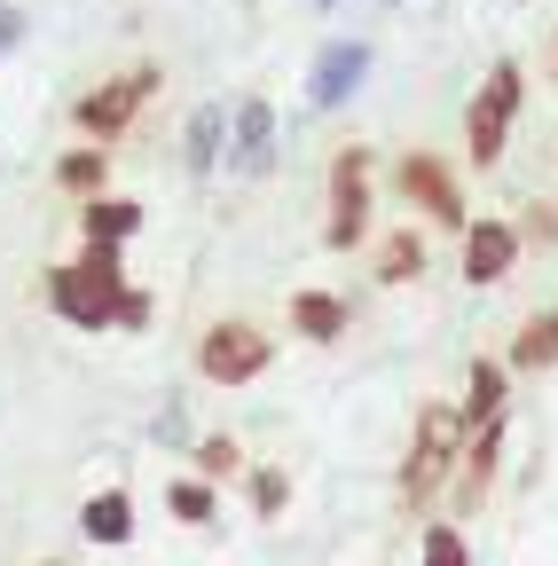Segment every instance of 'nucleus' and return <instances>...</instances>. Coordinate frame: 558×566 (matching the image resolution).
Here are the masks:
<instances>
[{
  "mask_svg": "<svg viewBox=\"0 0 558 566\" xmlns=\"http://www.w3.org/2000/svg\"><path fill=\"white\" fill-rule=\"evenodd\" d=\"M330 252H362L370 244V142H338L330 150V221H323Z\"/></svg>",
  "mask_w": 558,
  "mask_h": 566,
  "instance_id": "obj_6",
  "label": "nucleus"
},
{
  "mask_svg": "<svg viewBox=\"0 0 558 566\" xmlns=\"http://www.w3.org/2000/svg\"><path fill=\"white\" fill-rule=\"evenodd\" d=\"M32 566H72V558H32Z\"/></svg>",
  "mask_w": 558,
  "mask_h": 566,
  "instance_id": "obj_29",
  "label": "nucleus"
},
{
  "mask_svg": "<svg viewBox=\"0 0 558 566\" xmlns=\"http://www.w3.org/2000/svg\"><path fill=\"white\" fill-rule=\"evenodd\" d=\"M504 370H519V378L558 370V315H550V307L519 315V331H512V346H504Z\"/></svg>",
  "mask_w": 558,
  "mask_h": 566,
  "instance_id": "obj_14",
  "label": "nucleus"
},
{
  "mask_svg": "<svg viewBox=\"0 0 558 566\" xmlns=\"http://www.w3.org/2000/svg\"><path fill=\"white\" fill-rule=\"evenodd\" d=\"M150 95H166V63H126V71H110V80H95L80 103H72V126H80V142H118L134 118H143V103Z\"/></svg>",
  "mask_w": 558,
  "mask_h": 566,
  "instance_id": "obj_4",
  "label": "nucleus"
},
{
  "mask_svg": "<svg viewBox=\"0 0 558 566\" xmlns=\"http://www.w3.org/2000/svg\"><path fill=\"white\" fill-rule=\"evenodd\" d=\"M284 315H292V338H307V346H338L346 331H355V307H346L338 292H323V283H299V292L284 300Z\"/></svg>",
  "mask_w": 558,
  "mask_h": 566,
  "instance_id": "obj_12",
  "label": "nucleus"
},
{
  "mask_svg": "<svg viewBox=\"0 0 558 566\" xmlns=\"http://www.w3.org/2000/svg\"><path fill=\"white\" fill-rule=\"evenodd\" d=\"M504 449H512V417H496V424H480V433L464 441V457H456V480H449V512H456V520H472V512L487 504V495H496Z\"/></svg>",
  "mask_w": 558,
  "mask_h": 566,
  "instance_id": "obj_7",
  "label": "nucleus"
},
{
  "mask_svg": "<svg viewBox=\"0 0 558 566\" xmlns=\"http://www.w3.org/2000/svg\"><path fill=\"white\" fill-rule=\"evenodd\" d=\"M550 80H558V32H550Z\"/></svg>",
  "mask_w": 558,
  "mask_h": 566,
  "instance_id": "obj_28",
  "label": "nucleus"
},
{
  "mask_svg": "<svg viewBox=\"0 0 558 566\" xmlns=\"http://www.w3.org/2000/svg\"><path fill=\"white\" fill-rule=\"evenodd\" d=\"M362 71H370V48H362V40H330V48L315 55V71H307V103H315V111H338L346 95L362 87Z\"/></svg>",
  "mask_w": 558,
  "mask_h": 566,
  "instance_id": "obj_11",
  "label": "nucleus"
},
{
  "mask_svg": "<svg viewBox=\"0 0 558 566\" xmlns=\"http://www.w3.org/2000/svg\"><path fill=\"white\" fill-rule=\"evenodd\" d=\"M417 566H472L464 527H456V520H433V527H425V543H417Z\"/></svg>",
  "mask_w": 558,
  "mask_h": 566,
  "instance_id": "obj_23",
  "label": "nucleus"
},
{
  "mask_svg": "<svg viewBox=\"0 0 558 566\" xmlns=\"http://www.w3.org/2000/svg\"><path fill=\"white\" fill-rule=\"evenodd\" d=\"M221 150H229V118L204 103V111L189 118V174H213V166H221Z\"/></svg>",
  "mask_w": 558,
  "mask_h": 566,
  "instance_id": "obj_20",
  "label": "nucleus"
},
{
  "mask_svg": "<svg viewBox=\"0 0 558 566\" xmlns=\"http://www.w3.org/2000/svg\"><path fill=\"white\" fill-rule=\"evenodd\" d=\"M464 417H456V401H417V417H409V449H401V472H393V504L401 512H433L441 495H449V480H456V457H464Z\"/></svg>",
  "mask_w": 558,
  "mask_h": 566,
  "instance_id": "obj_1",
  "label": "nucleus"
},
{
  "mask_svg": "<svg viewBox=\"0 0 558 566\" xmlns=\"http://www.w3.org/2000/svg\"><path fill=\"white\" fill-rule=\"evenodd\" d=\"M512 229H519V252H527V244H535V252H550V244H558V205H550V197L519 205V221H512Z\"/></svg>",
  "mask_w": 558,
  "mask_h": 566,
  "instance_id": "obj_24",
  "label": "nucleus"
},
{
  "mask_svg": "<svg viewBox=\"0 0 558 566\" xmlns=\"http://www.w3.org/2000/svg\"><path fill=\"white\" fill-rule=\"evenodd\" d=\"M244 472H252V512L260 520H284L292 512V472L284 464H244Z\"/></svg>",
  "mask_w": 558,
  "mask_h": 566,
  "instance_id": "obj_22",
  "label": "nucleus"
},
{
  "mask_svg": "<svg viewBox=\"0 0 558 566\" xmlns=\"http://www.w3.org/2000/svg\"><path fill=\"white\" fill-rule=\"evenodd\" d=\"M72 268L95 283V292H110V300L126 292V268H118V252H103V244H80V260H72Z\"/></svg>",
  "mask_w": 558,
  "mask_h": 566,
  "instance_id": "obj_25",
  "label": "nucleus"
},
{
  "mask_svg": "<svg viewBox=\"0 0 558 566\" xmlns=\"http://www.w3.org/2000/svg\"><path fill=\"white\" fill-rule=\"evenodd\" d=\"M166 512H173L181 527H213V520H221V495L204 488V480H173V488H166Z\"/></svg>",
  "mask_w": 558,
  "mask_h": 566,
  "instance_id": "obj_21",
  "label": "nucleus"
},
{
  "mask_svg": "<svg viewBox=\"0 0 558 566\" xmlns=\"http://www.w3.org/2000/svg\"><path fill=\"white\" fill-rule=\"evenodd\" d=\"M323 9H330V0H323Z\"/></svg>",
  "mask_w": 558,
  "mask_h": 566,
  "instance_id": "obj_30",
  "label": "nucleus"
},
{
  "mask_svg": "<svg viewBox=\"0 0 558 566\" xmlns=\"http://www.w3.org/2000/svg\"><path fill=\"white\" fill-rule=\"evenodd\" d=\"M550 315H558V307H550Z\"/></svg>",
  "mask_w": 558,
  "mask_h": 566,
  "instance_id": "obj_31",
  "label": "nucleus"
},
{
  "mask_svg": "<svg viewBox=\"0 0 558 566\" xmlns=\"http://www.w3.org/2000/svg\"><path fill=\"white\" fill-rule=\"evenodd\" d=\"M275 166V111L252 95L236 103V174H267Z\"/></svg>",
  "mask_w": 558,
  "mask_h": 566,
  "instance_id": "obj_17",
  "label": "nucleus"
},
{
  "mask_svg": "<svg viewBox=\"0 0 558 566\" xmlns=\"http://www.w3.org/2000/svg\"><path fill=\"white\" fill-rule=\"evenodd\" d=\"M456 417H464V433H480V424L512 417V370L496 363V354H472V363H464V394H456Z\"/></svg>",
  "mask_w": 558,
  "mask_h": 566,
  "instance_id": "obj_10",
  "label": "nucleus"
},
{
  "mask_svg": "<svg viewBox=\"0 0 558 566\" xmlns=\"http://www.w3.org/2000/svg\"><path fill=\"white\" fill-rule=\"evenodd\" d=\"M393 197H401V205H409L425 229H449V237H464V229H472L456 166H449L441 150H425V142H409V150L393 158Z\"/></svg>",
  "mask_w": 558,
  "mask_h": 566,
  "instance_id": "obj_3",
  "label": "nucleus"
},
{
  "mask_svg": "<svg viewBox=\"0 0 558 566\" xmlns=\"http://www.w3.org/2000/svg\"><path fill=\"white\" fill-rule=\"evenodd\" d=\"M80 535L103 543V551H126L134 543V495L126 488H95L87 504H80Z\"/></svg>",
  "mask_w": 558,
  "mask_h": 566,
  "instance_id": "obj_15",
  "label": "nucleus"
},
{
  "mask_svg": "<svg viewBox=\"0 0 558 566\" xmlns=\"http://www.w3.org/2000/svg\"><path fill=\"white\" fill-rule=\"evenodd\" d=\"M134 229H143V205H134V197H87V205H80V244L118 252Z\"/></svg>",
  "mask_w": 558,
  "mask_h": 566,
  "instance_id": "obj_16",
  "label": "nucleus"
},
{
  "mask_svg": "<svg viewBox=\"0 0 558 566\" xmlns=\"http://www.w3.org/2000/svg\"><path fill=\"white\" fill-rule=\"evenodd\" d=\"M17 32H24V17H17V9H0V55L17 48Z\"/></svg>",
  "mask_w": 558,
  "mask_h": 566,
  "instance_id": "obj_27",
  "label": "nucleus"
},
{
  "mask_svg": "<svg viewBox=\"0 0 558 566\" xmlns=\"http://www.w3.org/2000/svg\"><path fill=\"white\" fill-rule=\"evenodd\" d=\"M456 268H464V283H480V292L512 283V275H519V229L496 221V212H480V221L456 237Z\"/></svg>",
  "mask_w": 558,
  "mask_h": 566,
  "instance_id": "obj_8",
  "label": "nucleus"
},
{
  "mask_svg": "<svg viewBox=\"0 0 558 566\" xmlns=\"http://www.w3.org/2000/svg\"><path fill=\"white\" fill-rule=\"evenodd\" d=\"M244 472V441L236 433H204L197 449H189V480H204V488H221V480H236Z\"/></svg>",
  "mask_w": 558,
  "mask_h": 566,
  "instance_id": "obj_19",
  "label": "nucleus"
},
{
  "mask_svg": "<svg viewBox=\"0 0 558 566\" xmlns=\"http://www.w3.org/2000/svg\"><path fill=\"white\" fill-rule=\"evenodd\" d=\"M150 292H134V283H126V292H118V331H150Z\"/></svg>",
  "mask_w": 558,
  "mask_h": 566,
  "instance_id": "obj_26",
  "label": "nucleus"
},
{
  "mask_svg": "<svg viewBox=\"0 0 558 566\" xmlns=\"http://www.w3.org/2000/svg\"><path fill=\"white\" fill-rule=\"evenodd\" d=\"M55 189L63 197H110V150H95V142H80V150H63L55 158Z\"/></svg>",
  "mask_w": 558,
  "mask_h": 566,
  "instance_id": "obj_18",
  "label": "nucleus"
},
{
  "mask_svg": "<svg viewBox=\"0 0 558 566\" xmlns=\"http://www.w3.org/2000/svg\"><path fill=\"white\" fill-rule=\"evenodd\" d=\"M267 363H275V338L252 315H221L197 338V378L204 386H252V378H267Z\"/></svg>",
  "mask_w": 558,
  "mask_h": 566,
  "instance_id": "obj_5",
  "label": "nucleus"
},
{
  "mask_svg": "<svg viewBox=\"0 0 558 566\" xmlns=\"http://www.w3.org/2000/svg\"><path fill=\"white\" fill-rule=\"evenodd\" d=\"M433 268V237L425 229H409V221H393L378 244H370V275L386 283V292H401V283H417Z\"/></svg>",
  "mask_w": 558,
  "mask_h": 566,
  "instance_id": "obj_13",
  "label": "nucleus"
},
{
  "mask_svg": "<svg viewBox=\"0 0 558 566\" xmlns=\"http://www.w3.org/2000/svg\"><path fill=\"white\" fill-rule=\"evenodd\" d=\"M48 307L72 323V331H87V338H103V331H118V300L110 292H95V283L63 260V268H48Z\"/></svg>",
  "mask_w": 558,
  "mask_h": 566,
  "instance_id": "obj_9",
  "label": "nucleus"
},
{
  "mask_svg": "<svg viewBox=\"0 0 558 566\" xmlns=\"http://www.w3.org/2000/svg\"><path fill=\"white\" fill-rule=\"evenodd\" d=\"M519 103H527V71H519V55H496V63H487V80L472 87V103H464V158H472V174L504 166V142L519 126Z\"/></svg>",
  "mask_w": 558,
  "mask_h": 566,
  "instance_id": "obj_2",
  "label": "nucleus"
}]
</instances>
